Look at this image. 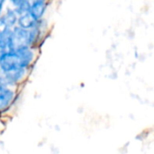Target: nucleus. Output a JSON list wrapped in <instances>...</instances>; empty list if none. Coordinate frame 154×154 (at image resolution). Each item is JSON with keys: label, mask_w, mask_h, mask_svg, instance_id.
Segmentation results:
<instances>
[{"label": "nucleus", "mask_w": 154, "mask_h": 154, "mask_svg": "<svg viewBox=\"0 0 154 154\" xmlns=\"http://www.w3.org/2000/svg\"><path fill=\"white\" fill-rule=\"evenodd\" d=\"M40 48L20 47L0 54V73H5L15 69H32L36 63Z\"/></svg>", "instance_id": "nucleus-1"}, {"label": "nucleus", "mask_w": 154, "mask_h": 154, "mask_svg": "<svg viewBox=\"0 0 154 154\" xmlns=\"http://www.w3.org/2000/svg\"><path fill=\"white\" fill-rule=\"evenodd\" d=\"M31 69H15L5 73H0L3 80L8 87L19 88L29 78Z\"/></svg>", "instance_id": "nucleus-2"}, {"label": "nucleus", "mask_w": 154, "mask_h": 154, "mask_svg": "<svg viewBox=\"0 0 154 154\" xmlns=\"http://www.w3.org/2000/svg\"><path fill=\"white\" fill-rule=\"evenodd\" d=\"M18 88L0 86V116L8 112L17 100Z\"/></svg>", "instance_id": "nucleus-3"}, {"label": "nucleus", "mask_w": 154, "mask_h": 154, "mask_svg": "<svg viewBox=\"0 0 154 154\" xmlns=\"http://www.w3.org/2000/svg\"><path fill=\"white\" fill-rule=\"evenodd\" d=\"M48 5L49 2L45 0H32L30 3L28 13L34 21L38 22L44 18Z\"/></svg>", "instance_id": "nucleus-4"}, {"label": "nucleus", "mask_w": 154, "mask_h": 154, "mask_svg": "<svg viewBox=\"0 0 154 154\" xmlns=\"http://www.w3.org/2000/svg\"><path fill=\"white\" fill-rule=\"evenodd\" d=\"M17 19L18 15L16 14L14 10L10 5H5L4 12L0 17V21L3 22V23L8 29H13L17 24Z\"/></svg>", "instance_id": "nucleus-5"}, {"label": "nucleus", "mask_w": 154, "mask_h": 154, "mask_svg": "<svg viewBox=\"0 0 154 154\" xmlns=\"http://www.w3.org/2000/svg\"><path fill=\"white\" fill-rule=\"evenodd\" d=\"M30 3L31 1L29 0H12L9 2V5L14 10L17 15H21L28 12Z\"/></svg>", "instance_id": "nucleus-6"}, {"label": "nucleus", "mask_w": 154, "mask_h": 154, "mask_svg": "<svg viewBox=\"0 0 154 154\" xmlns=\"http://www.w3.org/2000/svg\"><path fill=\"white\" fill-rule=\"evenodd\" d=\"M37 22L34 21L32 16L29 14V13H24L21 15H18V19H17V26L23 28V29H31L33 28L34 26H36Z\"/></svg>", "instance_id": "nucleus-7"}, {"label": "nucleus", "mask_w": 154, "mask_h": 154, "mask_svg": "<svg viewBox=\"0 0 154 154\" xmlns=\"http://www.w3.org/2000/svg\"><path fill=\"white\" fill-rule=\"evenodd\" d=\"M9 30H11V29H8L4 23H3V22H1L0 21V36H2L3 34H5L7 31H9Z\"/></svg>", "instance_id": "nucleus-8"}, {"label": "nucleus", "mask_w": 154, "mask_h": 154, "mask_svg": "<svg viewBox=\"0 0 154 154\" xmlns=\"http://www.w3.org/2000/svg\"><path fill=\"white\" fill-rule=\"evenodd\" d=\"M5 5H6V2L5 0H0V17L4 12V9L5 7Z\"/></svg>", "instance_id": "nucleus-9"}]
</instances>
